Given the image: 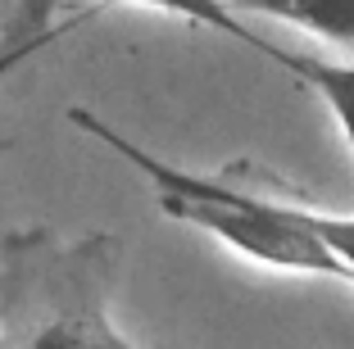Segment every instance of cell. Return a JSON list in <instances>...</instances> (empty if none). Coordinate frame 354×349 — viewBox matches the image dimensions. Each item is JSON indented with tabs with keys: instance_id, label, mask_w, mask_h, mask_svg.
Returning a JSON list of instances; mask_svg holds the SVG:
<instances>
[{
	"instance_id": "obj_1",
	"label": "cell",
	"mask_w": 354,
	"mask_h": 349,
	"mask_svg": "<svg viewBox=\"0 0 354 349\" xmlns=\"http://www.w3.org/2000/svg\"><path fill=\"white\" fill-rule=\"evenodd\" d=\"M118 258L114 232H10L0 240V349H136L109 313Z\"/></svg>"
},
{
	"instance_id": "obj_2",
	"label": "cell",
	"mask_w": 354,
	"mask_h": 349,
	"mask_svg": "<svg viewBox=\"0 0 354 349\" xmlns=\"http://www.w3.org/2000/svg\"><path fill=\"white\" fill-rule=\"evenodd\" d=\"M272 64L286 68L291 77H300L318 100L332 109L336 127L345 132V141L354 145V64H332L318 55H295V50H272Z\"/></svg>"
},
{
	"instance_id": "obj_3",
	"label": "cell",
	"mask_w": 354,
	"mask_h": 349,
	"mask_svg": "<svg viewBox=\"0 0 354 349\" xmlns=\"http://www.w3.org/2000/svg\"><path fill=\"white\" fill-rule=\"evenodd\" d=\"M227 5L281 19L327 46H354V0H227Z\"/></svg>"
},
{
	"instance_id": "obj_4",
	"label": "cell",
	"mask_w": 354,
	"mask_h": 349,
	"mask_svg": "<svg viewBox=\"0 0 354 349\" xmlns=\"http://www.w3.org/2000/svg\"><path fill=\"white\" fill-rule=\"evenodd\" d=\"M132 5H150V10L177 14V19L200 23V28H214V32H223V37H232V41H241V46H250V50H259L263 59H272V50H277L272 41H263L259 32H250L245 23L236 19V14H232L227 0H132Z\"/></svg>"
},
{
	"instance_id": "obj_5",
	"label": "cell",
	"mask_w": 354,
	"mask_h": 349,
	"mask_svg": "<svg viewBox=\"0 0 354 349\" xmlns=\"http://www.w3.org/2000/svg\"><path fill=\"white\" fill-rule=\"evenodd\" d=\"M59 5L64 0H19V5H14L10 23H5V37H0V73L10 68V64H19L23 55L32 50V41L41 37L46 19H50Z\"/></svg>"
},
{
	"instance_id": "obj_6",
	"label": "cell",
	"mask_w": 354,
	"mask_h": 349,
	"mask_svg": "<svg viewBox=\"0 0 354 349\" xmlns=\"http://www.w3.org/2000/svg\"><path fill=\"white\" fill-rule=\"evenodd\" d=\"M304 223L313 227V236H318L336 258H341L345 277L354 281V218L350 214H323V209H309V205H304Z\"/></svg>"
},
{
	"instance_id": "obj_7",
	"label": "cell",
	"mask_w": 354,
	"mask_h": 349,
	"mask_svg": "<svg viewBox=\"0 0 354 349\" xmlns=\"http://www.w3.org/2000/svg\"><path fill=\"white\" fill-rule=\"evenodd\" d=\"M5 150H10V141H0V154H5Z\"/></svg>"
}]
</instances>
